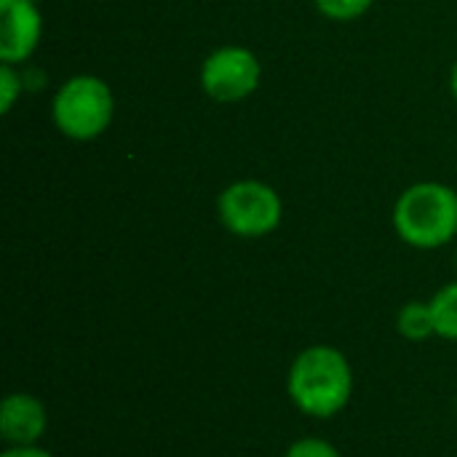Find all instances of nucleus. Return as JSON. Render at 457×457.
<instances>
[{
    "label": "nucleus",
    "mask_w": 457,
    "mask_h": 457,
    "mask_svg": "<svg viewBox=\"0 0 457 457\" xmlns=\"http://www.w3.org/2000/svg\"><path fill=\"white\" fill-rule=\"evenodd\" d=\"M313 3L332 21H353V19L364 16L375 0H313Z\"/></svg>",
    "instance_id": "obj_10"
},
{
    "label": "nucleus",
    "mask_w": 457,
    "mask_h": 457,
    "mask_svg": "<svg viewBox=\"0 0 457 457\" xmlns=\"http://www.w3.org/2000/svg\"><path fill=\"white\" fill-rule=\"evenodd\" d=\"M396 332L407 343H426L436 337L434 327V313L428 300H410L399 308L396 313Z\"/></svg>",
    "instance_id": "obj_8"
},
{
    "label": "nucleus",
    "mask_w": 457,
    "mask_h": 457,
    "mask_svg": "<svg viewBox=\"0 0 457 457\" xmlns=\"http://www.w3.org/2000/svg\"><path fill=\"white\" fill-rule=\"evenodd\" d=\"M455 265H457V257H455Z\"/></svg>",
    "instance_id": "obj_15"
},
{
    "label": "nucleus",
    "mask_w": 457,
    "mask_h": 457,
    "mask_svg": "<svg viewBox=\"0 0 457 457\" xmlns=\"http://www.w3.org/2000/svg\"><path fill=\"white\" fill-rule=\"evenodd\" d=\"M46 431H48V410L37 396L27 391H16L0 402V439L5 447L43 445Z\"/></svg>",
    "instance_id": "obj_7"
},
{
    "label": "nucleus",
    "mask_w": 457,
    "mask_h": 457,
    "mask_svg": "<svg viewBox=\"0 0 457 457\" xmlns=\"http://www.w3.org/2000/svg\"><path fill=\"white\" fill-rule=\"evenodd\" d=\"M284 457H343V453L329 442V439H321V436H300L295 439Z\"/></svg>",
    "instance_id": "obj_12"
},
{
    "label": "nucleus",
    "mask_w": 457,
    "mask_h": 457,
    "mask_svg": "<svg viewBox=\"0 0 457 457\" xmlns=\"http://www.w3.org/2000/svg\"><path fill=\"white\" fill-rule=\"evenodd\" d=\"M450 91H453V96H455L457 102V62L453 64V72H450Z\"/></svg>",
    "instance_id": "obj_14"
},
{
    "label": "nucleus",
    "mask_w": 457,
    "mask_h": 457,
    "mask_svg": "<svg viewBox=\"0 0 457 457\" xmlns=\"http://www.w3.org/2000/svg\"><path fill=\"white\" fill-rule=\"evenodd\" d=\"M43 13L35 0H0V62L24 64L40 43Z\"/></svg>",
    "instance_id": "obj_6"
},
{
    "label": "nucleus",
    "mask_w": 457,
    "mask_h": 457,
    "mask_svg": "<svg viewBox=\"0 0 457 457\" xmlns=\"http://www.w3.org/2000/svg\"><path fill=\"white\" fill-rule=\"evenodd\" d=\"M35 3H37V0H35Z\"/></svg>",
    "instance_id": "obj_16"
},
{
    "label": "nucleus",
    "mask_w": 457,
    "mask_h": 457,
    "mask_svg": "<svg viewBox=\"0 0 457 457\" xmlns=\"http://www.w3.org/2000/svg\"><path fill=\"white\" fill-rule=\"evenodd\" d=\"M262 78V64L252 48L220 46L201 64V88L220 104L249 99Z\"/></svg>",
    "instance_id": "obj_5"
},
{
    "label": "nucleus",
    "mask_w": 457,
    "mask_h": 457,
    "mask_svg": "<svg viewBox=\"0 0 457 457\" xmlns=\"http://www.w3.org/2000/svg\"><path fill=\"white\" fill-rule=\"evenodd\" d=\"M428 303L434 313L436 337L447 343H457V278L445 284Z\"/></svg>",
    "instance_id": "obj_9"
},
{
    "label": "nucleus",
    "mask_w": 457,
    "mask_h": 457,
    "mask_svg": "<svg viewBox=\"0 0 457 457\" xmlns=\"http://www.w3.org/2000/svg\"><path fill=\"white\" fill-rule=\"evenodd\" d=\"M394 230L412 249H442L457 236V190L445 182H415L394 204Z\"/></svg>",
    "instance_id": "obj_2"
},
{
    "label": "nucleus",
    "mask_w": 457,
    "mask_h": 457,
    "mask_svg": "<svg viewBox=\"0 0 457 457\" xmlns=\"http://www.w3.org/2000/svg\"><path fill=\"white\" fill-rule=\"evenodd\" d=\"M24 91V75L16 70V64L3 62L0 64V112L8 115L16 104V99Z\"/></svg>",
    "instance_id": "obj_11"
},
{
    "label": "nucleus",
    "mask_w": 457,
    "mask_h": 457,
    "mask_svg": "<svg viewBox=\"0 0 457 457\" xmlns=\"http://www.w3.org/2000/svg\"><path fill=\"white\" fill-rule=\"evenodd\" d=\"M115 115V96L99 75H72L64 80L51 102V120L59 134L75 142L102 137Z\"/></svg>",
    "instance_id": "obj_3"
},
{
    "label": "nucleus",
    "mask_w": 457,
    "mask_h": 457,
    "mask_svg": "<svg viewBox=\"0 0 457 457\" xmlns=\"http://www.w3.org/2000/svg\"><path fill=\"white\" fill-rule=\"evenodd\" d=\"M0 457H54L43 445H32V447H3Z\"/></svg>",
    "instance_id": "obj_13"
},
{
    "label": "nucleus",
    "mask_w": 457,
    "mask_h": 457,
    "mask_svg": "<svg viewBox=\"0 0 457 457\" xmlns=\"http://www.w3.org/2000/svg\"><path fill=\"white\" fill-rule=\"evenodd\" d=\"M353 364L337 345H308L289 364L287 396L295 410L313 420H332L343 415L353 399Z\"/></svg>",
    "instance_id": "obj_1"
},
{
    "label": "nucleus",
    "mask_w": 457,
    "mask_h": 457,
    "mask_svg": "<svg viewBox=\"0 0 457 457\" xmlns=\"http://www.w3.org/2000/svg\"><path fill=\"white\" fill-rule=\"evenodd\" d=\"M217 217L236 238H265L281 225L284 201L268 182L238 179L220 193Z\"/></svg>",
    "instance_id": "obj_4"
}]
</instances>
